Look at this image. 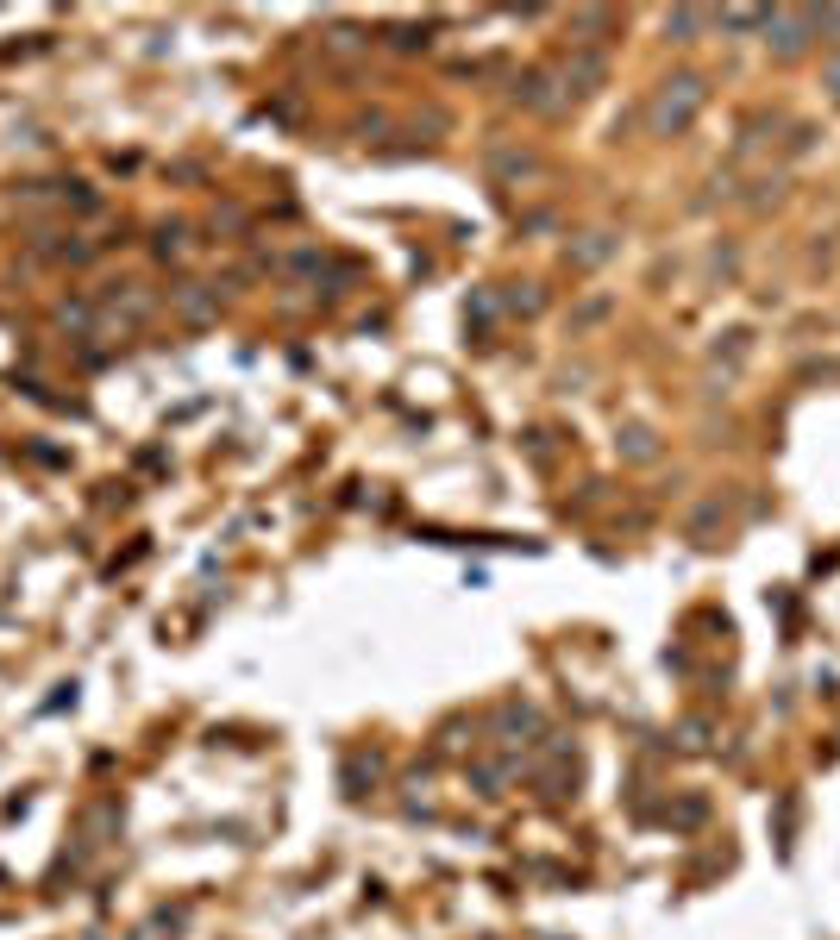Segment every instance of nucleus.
Instances as JSON below:
<instances>
[{
	"instance_id": "1",
	"label": "nucleus",
	"mask_w": 840,
	"mask_h": 940,
	"mask_svg": "<svg viewBox=\"0 0 840 940\" xmlns=\"http://www.w3.org/2000/svg\"><path fill=\"white\" fill-rule=\"evenodd\" d=\"M703 101H709V88H703V76H671L659 94H652V107H646V126L659 132V138H671V132H684L696 113H703Z\"/></svg>"
},
{
	"instance_id": "2",
	"label": "nucleus",
	"mask_w": 840,
	"mask_h": 940,
	"mask_svg": "<svg viewBox=\"0 0 840 940\" xmlns=\"http://www.w3.org/2000/svg\"><path fill=\"white\" fill-rule=\"evenodd\" d=\"M696 26H703V13H671V19H665V32H678V44H690Z\"/></svg>"
},
{
	"instance_id": "3",
	"label": "nucleus",
	"mask_w": 840,
	"mask_h": 940,
	"mask_svg": "<svg viewBox=\"0 0 840 940\" xmlns=\"http://www.w3.org/2000/svg\"><path fill=\"white\" fill-rule=\"evenodd\" d=\"M828 82H834V94H840V63H834V76H828Z\"/></svg>"
}]
</instances>
